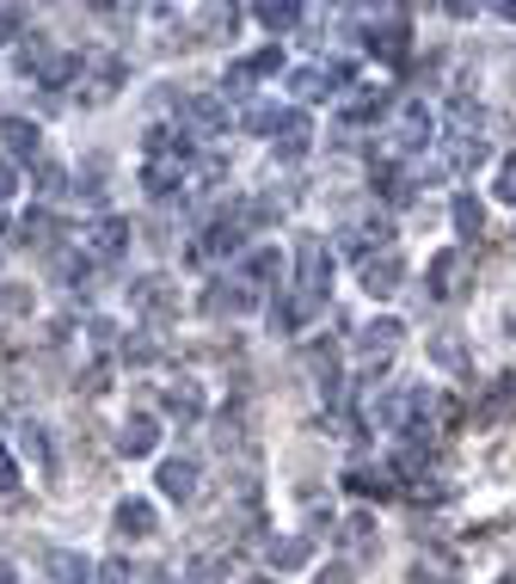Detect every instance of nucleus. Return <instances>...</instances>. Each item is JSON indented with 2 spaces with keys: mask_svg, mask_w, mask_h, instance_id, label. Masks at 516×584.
Returning <instances> with one entry per match:
<instances>
[{
  "mask_svg": "<svg viewBox=\"0 0 516 584\" xmlns=\"http://www.w3.org/2000/svg\"><path fill=\"white\" fill-rule=\"evenodd\" d=\"M295 290L314 295V302L332 290V246H326L320 234H302V240H295Z\"/></svg>",
  "mask_w": 516,
  "mask_h": 584,
  "instance_id": "1",
  "label": "nucleus"
},
{
  "mask_svg": "<svg viewBox=\"0 0 516 584\" xmlns=\"http://www.w3.org/2000/svg\"><path fill=\"white\" fill-rule=\"evenodd\" d=\"M290 87H295V99H338L344 87H351V68L344 62H326V68H295L290 74Z\"/></svg>",
  "mask_w": 516,
  "mask_h": 584,
  "instance_id": "2",
  "label": "nucleus"
},
{
  "mask_svg": "<svg viewBox=\"0 0 516 584\" xmlns=\"http://www.w3.org/2000/svg\"><path fill=\"white\" fill-rule=\"evenodd\" d=\"M399 339H406V326H399V320H370V326H363L357 332V351H363V358H370V375H382L387 370V358H394V351H399Z\"/></svg>",
  "mask_w": 516,
  "mask_h": 584,
  "instance_id": "3",
  "label": "nucleus"
},
{
  "mask_svg": "<svg viewBox=\"0 0 516 584\" xmlns=\"http://www.w3.org/2000/svg\"><path fill=\"white\" fill-rule=\"evenodd\" d=\"M154 480H160V492H166L172 505H191V499H198V480H203V467H198V455H166Z\"/></svg>",
  "mask_w": 516,
  "mask_h": 584,
  "instance_id": "4",
  "label": "nucleus"
},
{
  "mask_svg": "<svg viewBox=\"0 0 516 584\" xmlns=\"http://www.w3.org/2000/svg\"><path fill=\"white\" fill-rule=\"evenodd\" d=\"M252 308H259V290H246V283L240 278H222V283H210V290H203V314H215V320H240V314H252Z\"/></svg>",
  "mask_w": 516,
  "mask_h": 584,
  "instance_id": "5",
  "label": "nucleus"
},
{
  "mask_svg": "<svg viewBox=\"0 0 516 584\" xmlns=\"http://www.w3.org/2000/svg\"><path fill=\"white\" fill-rule=\"evenodd\" d=\"M0 148L13 160H26V167H38L43 160V130L31 118H0Z\"/></svg>",
  "mask_w": 516,
  "mask_h": 584,
  "instance_id": "6",
  "label": "nucleus"
},
{
  "mask_svg": "<svg viewBox=\"0 0 516 584\" xmlns=\"http://www.w3.org/2000/svg\"><path fill=\"white\" fill-rule=\"evenodd\" d=\"M399 283H406V259H399L394 246H387V253H375V259H363V290H370L375 302H382V295H394Z\"/></svg>",
  "mask_w": 516,
  "mask_h": 584,
  "instance_id": "7",
  "label": "nucleus"
},
{
  "mask_svg": "<svg viewBox=\"0 0 516 584\" xmlns=\"http://www.w3.org/2000/svg\"><path fill=\"white\" fill-rule=\"evenodd\" d=\"M111 530L118 535H130V542H148V535L160 530V517H154V505H148V499H118V511H111Z\"/></svg>",
  "mask_w": 516,
  "mask_h": 584,
  "instance_id": "8",
  "label": "nucleus"
},
{
  "mask_svg": "<svg viewBox=\"0 0 516 584\" xmlns=\"http://www.w3.org/2000/svg\"><path fill=\"white\" fill-rule=\"evenodd\" d=\"M271 148H277V160H302L307 148H314V123H307L302 111H283L277 130H271Z\"/></svg>",
  "mask_w": 516,
  "mask_h": 584,
  "instance_id": "9",
  "label": "nucleus"
},
{
  "mask_svg": "<svg viewBox=\"0 0 516 584\" xmlns=\"http://www.w3.org/2000/svg\"><path fill=\"white\" fill-rule=\"evenodd\" d=\"M406 38H412L406 13H387L382 26H370V38H363V43H370V56H382V62H406V50H412Z\"/></svg>",
  "mask_w": 516,
  "mask_h": 584,
  "instance_id": "10",
  "label": "nucleus"
},
{
  "mask_svg": "<svg viewBox=\"0 0 516 584\" xmlns=\"http://www.w3.org/2000/svg\"><path fill=\"white\" fill-rule=\"evenodd\" d=\"M87 253L93 259H123L130 253V222H123V215H99V222L87 228Z\"/></svg>",
  "mask_w": 516,
  "mask_h": 584,
  "instance_id": "11",
  "label": "nucleus"
},
{
  "mask_svg": "<svg viewBox=\"0 0 516 584\" xmlns=\"http://www.w3.org/2000/svg\"><path fill=\"white\" fill-rule=\"evenodd\" d=\"M240 246H246V215H222V222H210L198 240L203 259H227V253H240Z\"/></svg>",
  "mask_w": 516,
  "mask_h": 584,
  "instance_id": "12",
  "label": "nucleus"
},
{
  "mask_svg": "<svg viewBox=\"0 0 516 584\" xmlns=\"http://www.w3.org/2000/svg\"><path fill=\"white\" fill-rule=\"evenodd\" d=\"M179 111H185V130H198V135H222L227 130V99L222 93H198Z\"/></svg>",
  "mask_w": 516,
  "mask_h": 584,
  "instance_id": "13",
  "label": "nucleus"
},
{
  "mask_svg": "<svg viewBox=\"0 0 516 584\" xmlns=\"http://www.w3.org/2000/svg\"><path fill=\"white\" fill-rule=\"evenodd\" d=\"M93 572L99 566L87 554H74V547H50V554H43V578L50 584H87Z\"/></svg>",
  "mask_w": 516,
  "mask_h": 584,
  "instance_id": "14",
  "label": "nucleus"
},
{
  "mask_svg": "<svg viewBox=\"0 0 516 584\" xmlns=\"http://www.w3.org/2000/svg\"><path fill=\"white\" fill-rule=\"evenodd\" d=\"M118 450H123V455H154V450H160V425H154V412H130V419H123Z\"/></svg>",
  "mask_w": 516,
  "mask_h": 584,
  "instance_id": "15",
  "label": "nucleus"
},
{
  "mask_svg": "<svg viewBox=\"0 0 516 584\" xmlns=\"http://www.w3.org/2000/svg\"><path fill=\"white\" fill-rule=\"evenodd\" d=\"M424 290H431V302H455V295H462V253H437L431 259V283H424Z\"/></svg>",
  "mask_w": 516,
  "mask_h": 584,
  "instance_id": "16",
  "label": "nucleus"
},
{
  "mask_svg": "<svg viewBox=\"0 0 516 584\" xmlns=\"http://www.w3.org/2000/svg\"><path fill=\"white\" fill-rule=\"evenodd\" d=\"M80 74H93L99 93H118L123 80H130V62H123V56H111V50H99V56H80Z\"/></svg>",
  "mask_w": 516,
  "mask_h": 584,
  "instance_id": "17",
  "label": "nucleus"
},
{
  "mask_svg": "<svg viewBox=\"0 0 516 584\" xmlns=\"http://www.w3.org/2000/svg\"><path fill=\"white\" fill-rule=\"evenodd\" d=\"M338 547L351 560H375V517H370V511H357V517L338 523Z\"/></svg>",
  "mask_w": 516,
  "mask_h": 584,
  "instance_id": "18",
  "label": "nucleus"
},
{
  "mask_svg": "<svg viewBox=\"0 0 516 584\" xmlns=\"http://www.w3.org/2000/svg\"><path fill=\"white\" fill-rule=\"evenodd\" d=\"M130 302L142 308V314H172V308H179V290H172L166 278H135L130 283Z\"/></svg>",
  "mask_w": 516,
  "mask_h": 584,
  "instance_id": "19",
  "label": "nucleus"
},
{
  "mask_svg": "<svg viewBox=\"0 0 516 584\" xmlns=\"http://www.w3.org/2000/svg\"><path fill=\"white\" fill-rule=\"evenodd\" d=\"M240 283H246V290H265L271 278H283V253L277 246H259V253H246L240 259V271H234Z\"/></svg>",
  "mask_w": 516,
  "mask_h": 584,
  "instance_id": "20",
  "label": "nucleus"
},
{
  "mask_svg": "<svg viewBox=\"0 0 516 584\" xmlns=\"http://www.w3.org/2000/svg\"><path fill=\"white\" fill-rule=\"evenodd\" d=\"M160 406H166L179 425H198V419H203V387L198 382H172L166 394H160Z\"/></svg>",
  "mask_w": 516,
  "mask_h": 584,
  "instance_id": "21",
  "label": "nucleus"
},
{
  "mask_svg": "<svg viewBox=\"0 0 516 584\" xmlns=\"http://www.w3.org/2000/svg\"><path fill=\"white\" fill-rule=\"evenodd\" d=\"M142 185H148V198H172L185 185V160H142Z\"/></svg>",
  "mask_w": 516,
  "mask_h": 584,
  "instance_id": "22",
  "label": "nucleus"
},
{
  "mask_svg": "<svg viewBox=\"0 0 516 584\" xmlns=\"http://www.w3.org/2000/svg\"><path fill=\"white\" fill-rule=\"evenodd\" d=\"M50 271H55V283L80 290V283L93 278V253H87V246H62V253H50Z\"/></svg>",
  "mask_w": 516,
  "mask_h": 584,
  "instance_id": "23",
  "label": "nucleus"
},
{
  "mask_svg": "<svg viewBox=\"0 0 516 584\" xmlns=\"http://www.w3.org/2000/svg\"><path fill=\"white\" fill-rule=\"evenodd\" d=\"M387 105H394V93H387V87H363V93H351L338 111H344V123H375Z\"/></svg>",
  "mask_w": 516,
  "mask_h": 584,
  "instance_id": "24",
  "label": "nucleus"
},
{
  "mask_svg": "<svg viewBox=\"0 0 516 584\" xmlns=\"http://www.w3.org/2000/svg\"><path fill=\"white\" fill-rule=\"evenodd\" d=\"M314 295H302V290H295V295H277V302H271V326H277V332H295V326H307V320H314Z\"/></svg>",
  "mask_w": 516,
  "mask_h": 584,
  "instance_id": "25",
  "label": "nucleus"
},
{
  "mask_svg": "<svg viewBox=\"0 0 516 584\" xmlns=\"http://www.w3.org/2000/svg\"><path fill=\"white\" fill-rule=\"evenodd\" d=\"M412 584H455V554H443V547H418V560H412Z\"/></svg>",
  "mask_w": 516,
  "mask_h": 584,
  "instance_id": "26",
  "label": "nucleus"
},
{
  "mask_svg": "<svg viewBox=\"0 0 516 584\" xmlns=\"http://www.w3.org/2000/svg\"><path fill=\"white\" fill-rule=\"evenodd\" d=\"M307 370L320 375V394H326V400H338V394H344V375H338V351H332V345H307Z\"/></svg>",
  "mask_w": 516,
  "mask_h": 584,
  "instance_id": "27",
  "label": "nucleus"
},
{
  "mask_svg": "<svg viewBox=\"0 0 516 584\" xmlns=\"http://www.w3.org/2000/svg\"><path fill=\"white\" fill-rule=\"evenodd\" d=\"M148 160H191V135L185 130H148Z\"/></svg>",
  "mask_w": 516,
  "mask_h": 584,
  "instance_id": "28",
  "label": "nucleus"
},
{
  "mask_svg": "<svg viewBox=\"0 0 516 584\" xmlns=\"http://www.w3.org/2000/svg\"><path fill=\"white\" fill-rule=\"evenodd\" d=\"M314 560V542L307 535H283V542H271V566L277 572H295V566H307Z\"/></svg>",
  "mask_w": 516,
  "mask_h": 584,
  "instance_id": "29",
  "label": "nucleus"
},
{
  "mask_svg": "<svg viewBox=\"0 0 516 584\" xmlns=\"http://www.w3.org/2000/svg\"><path fill=\"white\" fill-rule=\"evenodd\" d=\"M394 467H351V474H344V486L351 492H363V499H387V492H394Z\"/></svg>",
  "mask_w": 516,
  "mask_h": 584,
  "instance_id": "30",
  "label": "nucleus"
},
{
  "mask_svg": "<svg viewBox=\"0 0 516 584\" xmlns=\"http://www.w3.org/2000/svg\"><path fill=\"white\" fill-rule=\"evenodd\" d=\"M449 215H455V228H462V234H467V240H474V234H479V228H486V203H479V198H474V191H462V198H455V203H449Z\"/></svg>",
  "mask_w": 516,
  "mask_h": 584,
  "instance_id": "31",
  "label": "nucleus"
},
{
  "mask_svg": "<svg viewBox=\"0 0 516 584\" xmlns=\"http://www.w3.org/2000/svg\"><path fill=\"white\" fill-rule=\"evenodd\" d=\"M31 302H38V295H31V283H0V326H7V320H26Z\"/></svg>",
  "mask_w": 516,
  "mask_h": 584,
  "instance_id": "32",
  "label": "nucleus"
},
{
  "mask_svg": "<svg viewBox=\"0 0 516 584\" xmlns=\"http://www.w3.org/2000/svg\"><path fill=\"white\" fill-rule=\"evenodd\" d=\"M375 185H382L387 203H412V185H418V173H406V167H382V173H375Z\"/></svg>",
  "mask_w": 516,
  "mask_h": 584,
  "instance_id": "33",
  "label": "nucleus"
},
{
  "mask_svg": "<svg viewBox=\"0 0 516 584\" xmlns=\"http://www.w3.org/2000/svg\"><path fill=\"white\" fill-rule=\"evenodd\" d=\"M259 26H265L271 38H277V31H295L302 26V7H295V0H271V7H259Z\"/></svg>",
  "mask_w": 516,
  "mask_h": 584,
  "instance_id": "34",
  "label": "nucleus"
},
{
  "mask_svg": "<svg viewBox=\"0 0 516 584\" xmlns=\"http://www.w3.org/2000/svg\"><path fill=\"white\" fill-rule=\"evenodd\" d=\"M449 160L462 167V173H474V167H486V160H492V148L479 142V135H455V142H449Z\"/></svg>",
  "mask_w": 516,
  "mask_h": 584,
  "instance_id": "35",
  "label": "nucleus"
},
{
  "mask_svg": "<svg viewBox=\"0 0 516 584\" xmlns=\"http://www.w3.org/2000/svg\"><path fill=\"white\" fill-rule=\"evenodd\" d=\"M31 191H38V198H62V191H68V173L55 167V160H38V167H31Z\"/></svg>",
  "mask_w": 516,
  "mask_h": 584,
  "instance_id": "36",
  "label": "nucleus"
},
{
  "mask_svg": "<svg viewBox=\"0 0 516 584\" xmlns=\"http://www.w3.org/2000/svg\"><path fill=\"white\" fill-rule=\"evenodd\" d=\"M50 234H55V215H50V210H26V222H19V240H26V246H50Z\"/></svg>",
  "mask_w": 516,
  "mask_h": 584,
  "instance_id": "37",
  "label": "nucleus"
},
{
  "mask_svg": "<svg viewBox=\"0 0 516 584\" xmlns=\"http://www.w3.org/2000/svg\"><path fill=\"white\" fill-rule=\"evenodd\" d=\"M510 400H516V375H498V382H492V394L479 400L474 412H479V419H498V412L510 406Z\"/></svg>",
  "mask_w": 516,
  "mask_h": 584,
  "instance_id": "38",
  "label": "nucleus"
},
{
  "mask_svg": "<svg viewBox=\"0 0 516 584\" xmlns=\"http://www.w3.org/2000/svg\"><path fill=\"white\" fill-rule=\"evenodd\" d=\"M431 130H437V118H431L424 105H406V135H399V142L418 148V142H431Z\"/></svg>",
  "mask_w": 516,
  "mask_h": 584,
  "instance_id": "39",
  "label": "nucleus"
},
{
  "mask_svg": "<svg viewBox=\"0 0 516 584\" xmlns=\"http://www.w3.org/2000/svg\"><path fill=\"white\" fill-rule=\"evenodd\" d=\"M252 80H259V74H252L246 62H234V68L222 74V99H246V93H252Z\"/></svg>",
  "mask_w": 516,
  "mask_h": 584,
  "instance_id": "40",
  "label": "nucleus"
},
{
  "mask_svg": "<svg viewBox=\"0 0 516 584\" xmlns=\"http://www.w3.org/2000/svg\"><path fill=\"white\" fill-rule=\"evenodd\" d=\"M492 191H498V203H516V154L498 160V179H492Z\"/></svg>",
  "mask_w": 516,
  "mask_h": 584,
  "instance_id": "41",
  "label": "nucleus"
},
{
  "mask_svg": "<svg viewBox=\"0 0 516 584\" xmlns=\"http://www.w3.org/2000/svg\"><path fill=\"white\" fill-rule=\"evenodd\" d=\"M246 68H252L259 80L277 74V68H283V50H277V43H265V50H252V56H246Z\"/></svg>",
  "mask_w": 516,
  "mask_h": 584,
  "instance_id": "42",
  "label": "nucleus"
},
{
  "mask_svg": "<svg viewBox=\"0 0 516 584\" xmlns=\"http://www.w3.org/2000/svg\"><path fill=\"white\" fill-rule=\"evenodd\" d=\"M277 118H283L277 105H252V111H246V130H252V135H271V130H277Z\"/></svg>",
  "mask_w": 516,
  "mask_h": 584,
  "instance_id": "43",
  "label": "nucleus"
},
{
  "mask_svg": "<svg viewBox=\"0 0 516 584\" xmlns=\"http://www.w3.org/2000/svg\"><path fill=\"white\" fill-rule=\"evenodd\" d=\"M135 572H130V560H105V566L93 572V584H130Z\"/></svg>",
  "mask_w": 516,
  "mask_h": 584,
  "instance_id": "44",
  "label": "nucleus"
},
{
  "mask_svg": "<svg viewBox=\"0 0 516 584\" xmlns=\"http://www.w3.org/2000/svg\"><path fill=\"white\" fill-rule=\"evenodd\" d=\"M19 31H26V13H19V7H0V38L13 43Z\"/></svg>",
  "mask_w": 516,
  "mask_h": 584,
  "instance_id": "45",
  "label": "nucleus"
},
{
  "mask_svg": "<svg viewBox=\"0 0 516 584\" xmlns=\"http://www.w3.org/2000/svg\"><path fill=\"white\" fill-rule=\"evenodd\" d=\"M26 455H38V467H50V443H43L38 425H26Z\"/></svg>",
  "mask_w": 516,
  "mask_h": 584,
  "instance_id": "46",
  "label": "nucleus"
},
{
  "mask_svg": "<svg viewBox=\"0 0 516 584\" xmlns=\"http://www.w3.org/2000/svg\"><path fill=\"white\" fill-rule=\"evenodd\" d=\"M0 492H19V462L0 450Z\"/></svg>",
  "mask_w": 516,
  "mask_h": 584,
  "instance_id": "47",
  "label": "nucleus"
},
{
  "mask_svg": "<svg viewBox=\"0 0 516 584\" xmlns=\"http://www.w3.org/2000/svg\"><path fill=\"white\" fill-rule=\"evenodd\" d=\"M431 351H437V363H449V370H462V345H455V339H437V345H431Z\"/></svg>",
  "mask_w": 516,
  "mask_h": 584,
  "instance_id": "48",
  "label": "nucleus"
},
{
  "mask_svg": "<svg viewBox=\"0 0 516 584\" xmlns=\"http://www.w3.org/2000/svg\"><path fill=\"white\" fill-rule=\"evenodd\" d=\"M123 358H130V363H148V358H154V345H148V339H123Z\"/></svg>",
  "mask_w": 516,
  "mask_h": 584,
  "instance_id": "49",
  "label": "nucleus"
},
{
  "mask_svg": "<svg viewBox=\"0 0 516 584\" xmlns=\"http://www.w3.org/2000/svg\"><path fill=\"white\" fill-rule=\"evenodd\" d=\"M314 584H351V566H326V572H320Z\"/></svg>",
  "mask_w": 516,
  "mask_h": 584,
  "instance_id": "50",
  "label": "nucleus"
},
{
  "mask_svg": "<svg viewBox=\"0 0 516 584\" xmlns=\"http://www.w3.org/2000/svg\"><path fill=\"white\" fill-rule=\"evenodd\" d=\"M0 198H13V167H0Z\"/></svg>",
  "mask_w": 516,
  "mask_h": 584,
  "instance_id": "51",
  "label": "nucleus"
},
{
  "mask_svg": "<svg viewBox=\"0 0 516 584\" xmlns=\"http://www.w3.org/2000/svg\"><path fill=\"white\" fill-rule=\"evenodd\" d=\"M0 584H19V572H13V560H0Z\"/></svg>",
  "mask_w": 516,
  "mask_h": 584,
  "instance_id": "52",
  "label": "nucleus"
},
{
  "mask_svg": "<svg viewBox=\"0 0 516 584\" xmlns=\"http://www.w3.org/2000/svg\"><path fill=\"white\" fill-rule=\"evenodd\" d=\"M498 19H516V0H498Z\"/></svg>",
  "mask_w": 516,
  "mask_h": 584,
  "instance_id": "53",
  "label": "nucleus"
},
{
  "mask_svg": "<svg viewBox=\"0 0 516 584\" xmlns=\"http://www.w3.org/2000/svg\"><path fill=\"white\" fill-rule=\"evenodd\" d=\"M246 584H277V578H246Z\"/></svg>",
  "mask_w": 516,
  "mask_h": 584,
  "instance_id": "54",
  "label": "nucleus"
},
{
  "mask_svg": "<svg viewBox=\"0 0 516 584\" xmlns=\"http://www.w3.org/2000/svg\"><path fill=\"white\" fill-rule=\"evenodd\" d=\"M498 584H516V578H498Z\"/></svg>",
  "mask_w": 516,
  "mask_h": 584,
  "instance_id": "55",
  "label": "nucleus"
}]
</instances>
